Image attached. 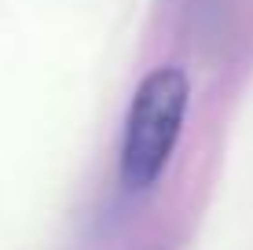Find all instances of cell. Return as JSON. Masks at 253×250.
Instances as JSON below:
<instances>
[{
    "mask_svg": "<svg viewBox=\"0 0 253 250\" xmlns=\"http://www.w3.org/2000/svg\"><path fill=\"white\" fill-rule=\"evenodd\" d=\"M187 114V74L180 66H158L139 81L121 136V184L143 192L162 177L180 140Z\"/></svg>",
    "mask_w": 253,
    "mask_h": 250,
    "instance_id": "cell-1",
    "label": "cell"
}]
</instances>
